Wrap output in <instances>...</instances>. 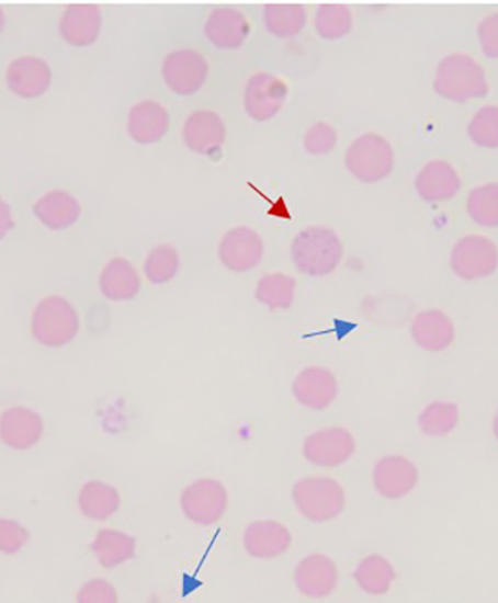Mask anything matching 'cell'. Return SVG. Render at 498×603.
I'll return each instance as SVG.
<instances>
[{
    "label": "cell",
    "mask_w": 498,
    "mask_h": 603,
    "mask_svg": "<svg viewBox=\"0 0 498 603\" xmlns=\"http://www.w3.org/2000/svg\"><path fill=\"white\" fill-rule=\"evenodd\" d=\"M434 92L446 101L466 103L487 96V73L479 61L463 53L440 60L433 81Z\"/></svg>",
    "instance_id": "obj_1"
},
{
    "label": "cell",
    "mask_w": 498,
    "mask_h": 603,
    "mask_svg": "<svg viewBox=\"0 0 498 603\" xmlns=\"http://www.w3.org/2000/svg\"><path fill=\"white\" fill-rule=\"evenodd\" d=\"M80 316L65 297L52 295L37 302L31 318V333L37 344L61 349L80 333Z\"/></svg>",
    "instance_id": "obj_2"
},
{
    "label": "cell",
    "mask_w": 498,
    "mask_h": 603,
    "mask_svg": "<svg viewBox=\"0 0 498 603\" xmlns=\"http://www.w3.org/2000/svg\"><path fill=\"white\" fill-rule=\"evenodd\" d=\"M292 255L294 264L302 274L330 275L342 260V241L329 227H306L294 238Z\"/></svg>",
    "instance_id": "obj_3"
},
{
    "label": "cell",
    "mask_w": 498,
    "mask_h": 603,
    "mask_svg": "<svg viewBox=\"0 0 498 603\" xmlns=\"http://www.w3.org/2000/svg\"><path fill=\"white\" fill-rule=\"evenodd\" d=\"M293 501L297 511L309 522L327 523L342 514L347 496L333 478L310 477L294 485Z\"/></svg>",
    "instance_id": "obj_4"
},
{
    "label": "cell",
    "mask_w": 498,
    "mask_h": 603,
    "mask_svg": "<svg viewBox=\"0 0 498 603\" xmlns=\"http://www.w3.org/2000/svg\"><path fill=\"white\" fill-rule=\"evenodd\" d=\"M348 171L364 184H375L387 179L394 168L392 144L384 136L363 134L348 148L344 156Z\"/></svg>",
    "instance_id": "obj_5"
},
{
    "label": "cell",
    "mask_w": 498,
    "mask_h": 603,
    "mask_svg": "<svg viewBox=\"0 0 498 603\" xmlns=\"http://www.w3.org/2000/svg\"><path fill=\"white\" fill-rule=\"evenodd\" d=\"M228 493L226 487L213 478L191 482L181 494L182 512L197 526H213L226 514Z\"/></svg>",
    "instance_id": "obj_6"
},
{
    "label": "cell",
    "mask_w": 498,
    "mask_h": 603,
    "mask_svg": "<svg viewBox=\"0 0 498 603\" xmlns=\"http://www.w3.org/2000/svg\"><path fill=\"white\" fill-rule=\"evenodd\" d=\"M451 268L464 281L488 278L498 268L496 242L480 235L460 239L451 251Z\"/></svg>",
    "instance_id": "obj_7"
},
{
    "label": "cell",
    "mask_w": 498,
    "mask_h": 603,
    "mask_svg": "<svg viewBox=\"0 0 498 603\" xmlns=\"http://www.w3.org/2000/svg\"><path fill=\"white\" fill-rule=\"evenodd\" d=\"M355 450L354 436L344 428L319 429L303 444L306 460L318 468H339L351 460Z\"/></svg>",
    "instance_id": "obj_8"
},
{
    "label": "cell",
    "mask_w": 498,
    "mask_h": 603,
    "mask_svg": "<svg viewBox=\"0 0 498 603\" xmlns=\"http://www.w3.org/2000/svg\"><path fill=\"white\" fill-rule=\"evenodd\" d=\"M288 98L285 82L269 72H257L245 87V111L256 122H271L284 109Z\"/></svg>",
    "instance_id": "obj_9"
},
{
    "label": "cell",
    "mask_w": 498,
    "mask_h": 603,
    "mask_svg": "<svg viewBox=\"0 0 498 603\" xmlns=\"http://www.w3.org/2000/svg\"><path fill=\"white\" fill-rule=\"evenodd\" d=\"M419 470L410 458L392 454L376 462L373 486L381 498L400 501L417 489Z\"/></svg>",
    "instance_id": "obj_10"
},
{
    "label": "cell",
    "mask_w": 498,
    "mask_h": 603,
    "mask_svg": "<svg viewBox=\"0 0 498 603\" xmlns=\"http://www.w3.org/2000/svg\"><path fill=\"white\" fill-rule=\"evenodd\" d=\"M207 64L194 49L182 48L170 53L163 61L166 86L180 96L197 93L207 78Z\"/></svg>",
    "instance_id": "obj_11"
},
{
    "label": "cell",
    "mask_w": 498,
    "mask_h": 603,
    "mask_svg": "<svg viewBox=\"0 0 498 603\" xmlns=\"http://www.w3.org/2000/svg\"><path fill=\"white\" fill-rule=\"evenodd\" d=\"M45 423L39 412L29 407L8 408L0 416V441L14 452H27L43 440Z\"/></svg>",
    "instance_id": "obj_12"
},
{
    "label": "cell",
    "mask_w": 498,
    "mask_h": 603,
    "mask_svg": "<svg viewBox=\"0 0 498 603\" xmlns=\"http://www.w3.org/2000/svg\"><path fill=\"white\" fill-rule=\"evenodd\" d=\"M264 255V243L251 227L239 226L224 235L218 258L227 270L248 272L259 266Z\"/></svg>",
    "instance_id": "obj_13"
},
{
    "label": "cell",
    "mask_w": 498,
    "mask_h": 603,
    "mask_svg": "<svg viewBox=\"0 0 498 603\" xmlns=\"http://www.w3.org/2000/svg\"><path fill=\"white\" fill-rule=\"evenodd\" d=\"M7 87L22 99H36L48 92L53 82V70L41 57L26 55L16 57L8 65Z\"/></svg>",
    "instance_id": "obj_14"
},
{
    "label": "cell",
    "mask_w": 498,
    "mask_h": 603,
    "mask_svg": "<svg viewBox=\"0 0 498 603\" xmlns=\"http://www.w3.org/2000/svg\"><path fill=\"white\" fill-rule=\"evenodd\" d=\"M338 379L327 367H306L293 382L294 398L310 411L327 410L338 398Z\"/></svg>",
    "instance_id": "obj_15"
},
{
    "label": "cell",
    "mask_w": 498,
    "mask_h": 603,
    "mask_svg": "<svg viewBox=\"0 0 498 603\" xmlns=\"http://www.w3.org/2000/svg\"><path fill=\"white\" fill-rule=\"evenodd\" d=\"M292 544V532L275 520H257L245 528V551L254 559H276V557L285 555Z\"/></svg>",
    "instance_id": "obj_16"
},
{
    "label": "cell",
    "mask_w": 498,
    "mask_h": 603,
    "mask_svg": "<svg viewBox=\"0 0 498 603\" xmlns=\"http://www.w3.org/2000/svg\"><path fill=\"white\" fill-rule=\"evenodd\" d=\"M339 582V572L333 560L322 555L306 556L294 571V584L303 596L329 598Z\"/></svg>",
    "instance_id": "obj_17"
},
{
    "label": "cell",
    "mask_w": 498,
    "mask_h": 603,
    "mask_svg": "<svg viewBox=\"0 0 498 603\" xmlns=\"http://www.w3.org/2000/svg\"><path fill=\"white\" fill-rule=\"evenodd\" d=\"M226 124L214 111H196L186 118L182 138L185 146L197 155L211 156L226 143Z\"/></svg>",
    "instance_id": "obj_18"
},
{
    "label": "cell",
    "mask_w": 498,
    "mask_h": 603,
    "mask_svg": "<svg viewBox=\"0 0 498 603\" xmlns=\"http://www.w3.org/2000/svg\"><path fill=\"white\" fill-rule=\"evenodd\" d=\"M410 337L419 349L427 353H442L455 340V325L446 312L426 309L414 318Z\"/></svg>",
    "instance_id": "obj_19"
},
{
    "label": "cell",
    "mask_w": 498,
    "mask_h": 603,
    "mask_svg": "<svg viewBox=\"0 0 498 603\" xmlns=\"http://www.w3.org/2000/svg\"><path fill=\"white\" fill-rule=\"evenodd\" d=\"M33 214L41 225L54 232H60L77 225L81 218L82 206L72 193L66 190H52L35 202Z\"/></svg>",
    "instance_id": "obj_20"
},
{
    "label": "cell",
    "mask_w": 498,
    "mask_h": 603,
    "mask_svg": "<svg viewBox=\"0 0 498 603\" xmlns=\"http://www.w3.org/2000/svg\"><path fill=\"white\" fill-rule=\"evenodd\" d=\"M415 189L422 201L438 204L456 196L462 189V179L446 160H431L419 171Z\"/></svg>",
    "instance_id": "obj_21"
},
{
    "label": "cell",
    "mask_w": 498,
    "mask_h": 603,
    "mask_svg": "<svg viewBox=\"0 0 498 603\" xmlns=\"http://www.w3.org/2000/svg\"><path fill=\"white\" fill-rule=\"evenodd\" d=\"M102 29V12L94 5H70L60 15L61 38L72 47H89L98 41Z\"/></svg>",
    "instance_id": "obj_22"
},
{
    "label": "cell",
    "mask_w": 498,
    "mask_h": 603,
    "mask_svg": "<svg viewBox=\"0 0 498 603\" xmlns=\"http://www.w3.org/2000/svg\"><path fill=\"white\" fill-rule=\"evenodd\" d=\"M170 117L168 111L155 101H143L128 111L127 132L135 143L148 146L159 143L168 134Z\"/></svg>",
    "instance_id": "obj_23"
},
{
    "label": "cell",
    "mask_w": 498,
    "mask_h": 603,
    "mask_svg": "<svg viewBox=\"0 0 498 603\" xmlns=\"http://www.w3.org/2000/svg\"><path fill=\"white\" fill-rule=\"evenodd\" d=\"M249 26L247 16L235 8H217L207 19L205 33L211 44L219 49H236L247 41Z\"/></svg>",
    "instance_id": "obj_24"
},
{
    "label": "cell",
    "mask_w": 498,
    "mask_h": 603,
    "mask_svg": "<svg viewBox=\"0 0 498 603\" xmlns=\"http://www.w3.org/2000/svg\"><path fill=\"white\" fill-rule=\"evenodd\" d=\"M99 287L102 295L112 302L135 299L140 292L138 271L127 259H111L99 276Z\"/></svg>",
    "instance_id": "obj_25"
},
{
    "label": "cell",
    "mask_w": 498,
    "mask_h": 603,
    "mask_svg": "<svg viewBox=\"0 0 498 603\" xmlns=\"http://www.w3.org/2000/svg\"><path fill=\"white\" fill-rule=\"evenodd\" d=\"M120 505H122L120 491L105 481H87L78 493V508L91 522H106L120 510Z\"/></svg>",
    "instance_id": "obj_26"
},
{
    "label": "cell",
    "mask_w": 498,
    "mask_h": 603,
    "mask_svg": "<svg viewBox=\"0 0 498 603\" xmlns=\"http://www.w3.org/2000/svg\"><path fill=\"white\" fill-rule=\"evenodd\" d=\"M91 551L102 568H118L135 557L136 539L115 528H102L91 543Z\"/></svg>",
    "instance_id": "obj_27"
},
{
    "label": "cell",
    "mask_w": 498,
    "mask_h": 603,
    "mask_svg": "<svg viewBox=\"0 0 498 603\" xmlns=\"http://www.w3.org/2000/svg\"><path fill=\"white\" fill-rule=\"evenodd\" d=\"M354 580L364 593L371 596H384L396 581V569L384 556H367L356 566Z\"/></svg>",
    "instance_id": "obj_28"
},
{
    "label": "cell",
    "mask_w": 498,
    "mask_h": 603,
    "mask_svg": "<svg viewBox=\"0 0 498 603\" xmlns=\"http://www.w3.org/2000/svg\"><path fill=\"white\" fill-rule=\"evenodd\" d=\"M462 412L455 402L434 400L418 417L419 431L429 437H446L459 428Z\"/></svg>",
    "instance_id": "obj_29"
},
{
    "label": "cell",
    "mask_w": 498,
    "mask_h": 603,
    "mask_svg": "<svg viewBox=\"0 0 498 603\" xmlns=\"http://www.w3.org/2000/svg\"><path fill=\"white\" fill-rule=\"evenodd\" d=\"M296 281L293 276L281 274H265L261 276L256 287V297L264 307L286 309L292 307L296 297Z\"/></svg>",
    "instance_id": "obj_30"
},
{
    "label": "cell",
    "mask_w": 498,
    "mask_h": 603,
    "mask_svg": "<svg viewBox=\"0 0 498 603\" xmlns=\"http://www.w3.org/2000/svg\"><path fill=\"white\" fill-rule=\"evenodd\" d=\"M264 26L278 38L298 35L306 24V10L301 5H273L263 12Z\"/></svg>",
    "instance_id": "obj_31"
},
{
    "label": "cell",
    "mask_w": 498,
    "mask_h": 603,
    "mask_svg": "<svg viewBox=\"0 0 498 603\" xmlns=\"http://www.w3.org/2000/svg\"><path fill=\"white\" fill-rule=\"evenodd\" d=\"M467 214L476 225L498 227V183L473 189L467 197Z\"/></svg>",
    "instance_id": "obj_32"
},
{
    "label": "cell",
    "mask_w": 498,
    "mask_h": 603,
    "mask_svg": "<svg viewBox=\"0 0 498 603\" xmlns=\"http://www.w3.org/2000/svg\"><path fill=\"white\" fill-rule=\"evenodd\" d=\"M467 135L476 147L498 150V106H483L467 124Z\"/></svg>",
    "instance_id": "obj_33"
},
{
    "label": "cell",
    "mask_w": 498,
    "mask_h": 603,
    "mask_svg": "<svg viewBox=\"0 0 498 603\" xmlns=\"http://www.w3.org/2000/svg\"><path fill=\"white\" fill-rule=\"evenodd\" d=\"M315 29L324 39H342L352 29V12L350 8L324 5L315 14Z\"/></svg>",
    "instance_id": "obj_34"
},
{
    "label": "cell",
    "mask_w": 498,
    "mask_h": 603,
    "mask_svg": "<svg viewBox=\"0 0 498 603\" xmlns=\"http://www.w3.org/2000/svg\"><path fill=\"white\" fill-rule=\"evenodd\" d=\"M145 275L149 283L166 284L178 274L180 270V255L169 243L152 248L145 262Z\"/></svg>",
    "instance_id": "obj_35"
},
{
    "label": "cell",
    "mask_w": 498,
    "mask_h": 603,
    "mask_svg": "<svg viewBox=\"0 0 498 603\" xmlns=\"http://www.w3.org/2000/svg\"><path fill=\"white\" fill-rule=\"evenodd\" d=\"M31 543V532L14 519H0V555L16 556Z\"/></svg>",
    "instance_id": "obj_36"
},
{
    "label": "cell",
    "mask_w": 498,
    "mask_h": 603,
    "mask_svg": "<svg viewBox=\"0 0 498 603\" xmlns=\"http://www.w3.org/2000/svg\"><path fill=\"white\" fill-rule=\"evenodd\" d=\"M336 144H338V134L330 124L317 123L306 132L305 148L310 155H327L333 150Z\"/></svg>",
    "instance_id": "obj_37"
},
{
    "label": "cell",
    "mask_w": 498,
    "mask_h": 603,
    "mask_svg": "<svg viewBox=\"0 0 498 603\" xmlns=\"http://www.w3.org/2000/svg\"><path fill=\"white\" fill-rule=\"evenodd\" d=\"M77 603H120L118 592L110 581L94 578L81 585Z\"/></svg>",
    "instance_id": "obj_38"
},
{
    "label": "cell",
    "mask_w": 498,
    "mask_h": 603,
    "mask_svg": "<svg viewBox=\"0 0 498 603\" xmlns=\"http://www.w3.org/2000/svg\"><path fill=\"white\" fill-rule=\"evenodd\" d=\"M477 39L485 56L498 59V11L491 12L479 23Z\"/></svg>",
    "instance_id": "obj_39"
},
{
    "label": "cell",
    "mask_w": 498,
    "mask_h": 603,
    "mask_svg": "<svg viewBox=\"0 0 498 603\" xmlns=\"http://www.w3.org/2000/svg\"><path fill=\"white\" fill-rule=\"evenodd\" d=\"M15 221L14 216H12L11 206L8 205V202L0 196V241L8 237V234H11V230L14 229Z\"/></svg>",
    "instance_id": "obj_40"
},
{
    "label": "cell",
    "mask_w": 498,
    "mask_h": 603,
    "mask_svg": "<svg viewBox=\"0 0 498 603\" xmlns=\"http://www.w3.org/2000/svg\"><path fill=\"white\" fill-rule=\"evenodd\" d=\"M493 435L496 437V441L498 442V410L496 414H494L493 419Z\"/></svg>",
    "instance_id": "obj_41"
},
{
    "label": "cell",
    "mask_w": 498,
    "mask_h": 603,
    "mask_svg": "<svg viewBox=\"0 0 498 603\" xmlns=\"http://www.w3.org/2000/svg\"><path fill=\"white\" fill-rule=\"evenodd\" d=\"M7 22H8V16L5 14V11H3L2 8H0V32H2L3 29H5Z\"/></svg>",
    "instance_id": "obj_42"
}]
</instances>
